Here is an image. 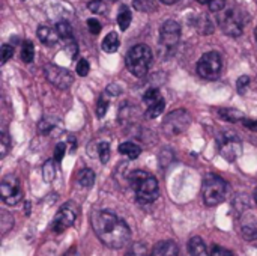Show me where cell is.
Wrapping results in <instances>:
<instances>
[{
    "label": "cell",
    "mask_w": 257,
    "mask_h": 256,
    "mask_svg": "<svg viewBox=\"0 0 257 256\" xmlns=\"http://www.w3.org/2000/svg\"><path fill=\"white\" fill-rule=\"evenodd\" d=\"M77 181L81 187H92L95 183V172L92 169H81L77 175Z\"/></svg>",
    "instance_id": "cell-21"
},
{
    "label": "cell",
    "mask_w": 257,
    "mask_h": 256,
    "mask_svg": "<svg viewBox=\"0 0 257 256\" xmlns=\"http://www.w3.org/2000/svg\"><path fill=\"white\" fill-rule=\"evenodd\" d=\"M63 256H77V249H75V247L68 249V252H66Z\"/></svg>",
    "instance_id": "cell-44"
},
{
    "label": "cell",
    "mask_w": 257,
    "mask_h": 256,
    "mask_svg": "<svg viewBox=\"0 0 257 256\" xmlns=\"http://www.w3.org/2000/svg\"><path fill=\"white\" fill-rule=\"evenodd\" d=\"M98 155H99L102 164L108 163V160H110V145H108V142H101L99 143V146H98Z\"/></svg>",
    "instance_id": "cell-33"
},
{
    "label": "cell",
    "mask_w": 257,
    "mask_h": 256,
    "mask_svg": "<svg viewBox=\"0 0 257 256\" xmlns=\"http://www.w3.org/2000/svg\"><path fill=\"white\" fill-rule=\"evenodd\" d=\"M131 20H133L131 11H130V8H128V6H125V5H123V6L120 8V11H119V15H117V24H119V27H120V30H122V32H125V30L130 27Z\"/></svg>",
    "instance_id": "cell-22"
},
{
    "label": "cell",
    "mask_w": 257,
    "mask_h": 256,
    "mask_svg": "<svg viewBox=\"0 0 257 256\" xmlns=\"http://www.w3.org/2000/svg\"><path fill=\"white\" fill-rule=\"evenodd\" d=\"M188 249L191 256H211L206 252V244L200 237H193L188 241Z\"/></svg>",
    "instance_id": "cell-17"
},
{
    "label": "cell",
    "mask_w": 257,
    "mask_h": 256,
    "mask_svg": "<svg viewBox=\"0 0 257 256\" xmlns=\"http://www.w3.org/2000/svg\"><path fill=\"white\" fill-rule=\"evenodd\" d=\"M126 256H151L148 253V247L143 243H134Z\"/></svg>",
    "instance_id": "cell-34"
},
{
    "label": "cell",
    "mask_w": 257,
    "mask_h": 256,
    "mask_svg": "<svg viewBox=\"0 0 257 256\" xmlns=\"http://www.w3.org/2000/svg\"><path fill=\"white\" fill-rule=\"evenodd\" d=\"M202 5H206L212 12H221L226 6V0H197Z\"/></svg>",
    "instance_id": "cell-31"
},
{
    "label": "cell",
    "mask_w": 257,
    "mask_h": 256,
    "mask_svg": "<svg viewBox=\"0 0 257 256\" xmlns=\"http://www.w3.org/2000/svg\"><path fill=\"white\" fill-rule=\"evenodd\" d=\"M119 45H120V41H119V36H117L116 32H110L104 38V41H102V50L105 53H114V51H117Z\"/></svg>",
    "instance_id": "cell-19"
},
{
    "label": "cell",
    "mask_w": 257,
    "mask_h": 256,
    "mask_svg": "<svg viewBox=\"0 0 257 256\" xmlns=\"http://www.w3.org/2000/svg\"><path fill=\"white\" fill-rule=\"evenodd\" d=\"M254 201H256V204H257V189H256V192H254Z\"/></svg>",
    "instance_id": "cell-46"
},
{
    "label": "cell",
    "mask_w": 257,
    "mask_h": 256,
    "mask_svg": "<svg viewBox=\"0 0 257 256\" xmlns=\"http://www.w3.org/2000/svg\"><path fill=\"white\" fill-rule=\"evenodd\" d=\"M11 148V139L6 133H2V139H0V157L5 158L8 151Z\"/></svg>",
    "instance_id": "cell-35"
},
{
    "label": "cell",
    "mask_w": 257,
    "mask_h": 256,
    "mask_svg": "<svg viewBox=\"0 0 257 256\" xmlns=\"http://www.w3.org/2000/svg\"><path fill=\"white\" fill-rule=\"evenodd\" d=\"M191 124V116L185 109H176L170 112L163 121V131L167 136L182 134Z\"/></svg>",
    "instance_id": "cell-7"
},
{
    "label": "cell",
    "mask_w": 257,
    "mask_h": 256,
    "mask_svg": "<svg viewBox=\"0 0 257 256\" xmlns=\"http://www.w3.org/2000/svg\"><path fill=\"white\" fill-rule=\"evenodd\" d=\"M108 95H113V97H116V95H119L120 92H122V89L117 86V84H110L108 88H107V91H105Z\"/></svg>",
    "instance_id": "cell-42"
},
{
    "label": "cell",
    "mask_w": 257,
    "mask_h": 256,
    "mask_svg": "<svg viewBox=\"0 0 257 256\" xmlns=\"http://www.w3.org/2000/svg\"><path fill=\"white\" fill-rule=\"evenodd\" d=\"M63 50L66 51V54H68L71 59H74V57L77 56V53H78V47H77L75 39H74V38L65 39V41H63Z\"/></svg>",
    "instance_id": "cell-32"
},
{
    "label": "cell",
    "mask_w": 257,
    "mask_h": 256,
    "mask_svg": "<svg viewBox=\"0 0 257 256\" xmlns=\"http://www.w3.org/2000/svg\"><path fill=\"white\" fill-rule=\"evenodd\" d=\"M44 72H45L47 80L59 89H68L74 83V77H72L71 71H68L66 68L57 66L54 63L45 65Z\"/></svg>",
    "instance_id": "cell-12"
},
{
    "label": "cell",
    "mask_w": 257,
    "mask_h": 256,
    "mask_svg": "<svg viewBox=\"0 0 257 256\" xmlns=\"http://www.w3.org/2000/svg\"><path fill=\"white\" fill-rule=\"evenodd\" d=\"M111 2H114V0H111Z\"/></svg>",
    "instance_id": "cell-48"
},
{
    "label": "cell",
    "mask_w": 257,
    "mask_h": 256,
    "mask_svg": "<svg viewBox=\"0 0 257 256\" xmlns=\"http://www.w3.org/2000/svg\"><path fill=\"white\" fill-rule=\"evenodd\" d=\"M75 71H77V74H78V75L86 77V75L89 74V71H90V65H89V62H87L86 59H80V60H78V63H77Z\"/></svg>",
    "instance_id": "cell-36"
},
{
    "label": "cell",
    "mask_w": 257,
    "mask_h": 256,
    "mask_svg": "<svg viewBox=\"0 0 257 256\" xmlns=\"http://www.w3.org/2000/svg\"><path fill=\"white\" fill-rule=\"evenodd\" d=\"M87 8L93 14H102L104 15L108 12V6H107L105 0H92V2H89Z\"/></svg>",
    "instance_id": "cell-26"
},
{
    "label": "cell",
    "mask_w": 257,
    "mask_h": 256,
    "mask_svg": "<svg viewBox=\"0 0 257 256\" xmlns=\"http://www.w3.org/2000/svg\"><path fill=\"white\" fill-rule=\"evenodd\" d=\"M119 154L128 157L130 160H134L142 154V148L139 145L133 143V142H125V143H122L119 146Z\"/></svg>",
    "instance_id": "cell-18"
},
{
    "label": "cell",
    "mask_w": 257,
    "mask_h": 256,
    "mask_svg": "<svg viewBox=\"0 0 257 256\" xmlns=\"http://www.w3.org/2000/svg\"><path fill=\"white\" fill-rule=\"evenodd\" d=\"M179 255V249L176 246L175 241H160L154 250L151 256H178Z\"/></svg>",
    "instance_id": "cell-16"
},
{
    "label": "cell",
    "mask_w": 257,
    "mask_h": 256,
    "mask_svg": "<svg viewBox=\"0 0 257 256\" xmlns=\"http://www.w3.org/2000/svg\"><path fill=\"white\" fill-rule=\"evenodd\" d=\"M181 39V24L175 20H167L160 30V45L161 48L170 54L179 44Z\"/></svg>",
    "instance_id": "cell-9"
},
{
    "label": "cell",
    "mask_w": 257,
    "mask_h": 256,
    "mask_svg": "<svg viewBox=\"0 0 257 256\" xmlns=\"http://www.w3.org/2000/svg\"><path fill=\"white\" fill-rule=\"evenodd\" d=\"M0 196L6 205H17L23 199L20 180L14 175H6L0 183Z\"/></svg>",
    "instance_id": "cell-11"
},
{
    "label": "cell",
    "mask_w": 257,
    "mask_h": 256,
    "mask_svg": "<svg viewBox=\"0 0 257 256\" xmlns=\"http://www.w3.org/2000/svg\"><path fill=\"white\" fill-rule=\"evenodd\" d=\"M227 192H229V186L221 177L206 175L203 178L202 196H203V202L208 207H217L221 202H224V199L227 198Z\"/></svg>",
    "instance_id": "cell-4"
},
{
    "label": "cell",
    "mask_w": 257,
    "mask_h": 256,
    "mask_svg": "<svg viewBox=\"0 0 257 256\" xmlns=\"http://www.w3.org/2000/svg\"><path fill=\"white\" fill-rule=\"evenodd\" d=\"M160 2H163L164 5H173V3H176V2H179V0H160Z\"/></svg>",
    "instance_id": "cell-45"
},
{
    "label": "cell",
    "mask_w": 257,
    "mask_h": 256,
    "mask_svg": "<svg viewBox=\"0 0 257 256\" xmlns=\"http://www.w3.org/2000/svg\"><path fill=\"white\" fill-rule=\"evenodd\" d=\"M143 101H145V104H146V107H148L146 116L151 118V119L158 118V116L163 113L164 107H166V101H164L161 92H160L157 88L148 89V91L145 92V95H143Z\"/></svg>",
    "instance_id": "cell-13"
},
{
    "label": "cell",
    "mask_w": 257,
    "mask_h": 256,
    "mask_svg": "<svg viewBox=\"0 0 257 256\" xmlns=\"http://www.w3.org/2000/svg\"><path fill=\"white\" fill-rule=\"evenodd\" d=\"M42 177L45 180V183H51L56 177V167H54V160H48L45 164H44V169H42Z\"/></svg>",
    "instance_id": "cell-27"
},
{
    "label": "cell",
    "mask_w": 257,
    "mask_h": 256,
    "mask_svg": "<svg viewBox=\"0 0 257 256\" xmlns=\"http://www.w3.org/2000/svg\"><path fill=\"white\" fill-rule=\"evenodd\" d=\"M242 124H244V127H247L248 130H253V131H257V121H251V119H244L242 121Z\"/></svg>",
    "instance_id": "cell-43"
},
{
    "label": "cell",
    "mask_w": 257,
    "mask_h": 256,
    "mask_svg": "<svg viewBox=\"0 0 257 256\" xmlns=\"http://www.w3.org/2000/svg\"><path fill=\"white\" fill-rule=\"evenodd\" d=\"M87 27H89V32L92 35H98L101 32V29H102L101 23L98 20H95V18H89L87 20Z\"/></svg>",
    "instance_id": "cell-38"
},
{
    "label": "cell",
    "mask_w": 257,
    "mask_h": 256,
    "mask_svg": "<svg viewBox=\"0 0 257 256\" xmlns=\"http://www.w3.org/2000/svg\"><path fill=\"white\" fill-rule=\"evenodd\" d=\"M241 234L245 240H257V216L245 214L241 219Z\"/></svg>",
    "instance_id": "cell-14"
},
{
    "label": "cell",
    "mask_w": 257,
    "mask_h": 256,
    "mask_svg": "<svg viewBox=\"0 0 257 256\" xmlns=\"http://www.w3.org/2000/svg\"><path fill=\"white\" fill-rule=\"evenodd\" d=\"M254 35H256V42H257V27H256V33H254Z\"/></svg>",
    "instance_id": "cell-47"
},
{
    "label": "cell",
    "mask_w": 257,
    "mask_h": 256,
    "mask_svg": "<svg viewBox=\"0 0 257 256\" xmlns=\"http://www.w3.org/2000/svg\"><path fill=\"white\" fill-rule=\"evenodd\" d=\"M12 226H14V217L9 213L2 211L0 213V229H2V232L6 234Z\"/></svg>",
    "instance_id": "cell-28"
},
{
    "label": "cell",
    "mask_w": 257,
    "mask_h": 256,
    "mask_svg": "<svg viewBox=\"0 0 257 256\" xmlns=\"http://www.w3.org/2000/svg\"><path fill=\"white\" fill-rule=\"evenodd\" d=\"M221 68H223V60L217 51L205 53L197 62V72L202 78L206 80L218 78L221 74Z\"/></svg>",
    "instance_id": "cell-8"
},
{
    "label": "cell",
    "mask_w": 257,
    "mask_h": 256,
    "mask_svg": "<svg viewBox=\"0 0 257 256\" xmlns=\"http://www.w3.org/2000/svg\"><path fill=\"white\" fill-rule=\"evenodd\" d=\"M196 26H197L199 32L203 33V35H211L214 32V26H212V23H211L208 15H202L200 20L196 21Z\"/></svg>",
    "instance_id": "cell-24"
},
{
    "label": "cell",
    "mask_w": 257,
    "mask_h": 256,
    "mask_svg": "<svg viewBox=\"0 0 257 256\" xmlns=\"http://www.w3.org/2000/svg\"><path fill=\"white\" fill-rule=\"evenodd\" d=\"M12 56H14V47L9 44H3L2 45V63H6Z\"/></svg>",
    "instance_id": "cell-37"
},
{
    "label": "cell",
    "mask_w": 257,
    "mask_h": 256,
    "mask_svg": "<svg viewBox=\"0 0 257 256\" xmlns=\"http://www.w3.org/2000/svg\"><path fill=\"white\" fill-rule=\"evenodd\" d=\"M218 115L224 119V121H229V122H238V121H244L245 116L242 112L236 110V109H220L218 110Z\"/></svg>",
    "instance_id": "cell-20"
},
{
    "label": "cell",
    "mask_w": 257,
    "mask_h": 256,
    "mask_svg": "<svg viewBox=\"0 0 257 256\" xmlns=\"http://www.w3.org/2000/svg\"><path fill=\"white\" fill-rule=\"evenodd\" d=\"M21 59H23V62H26V63L33 62V59H35V47H33L32 41H24V42H23Z\"/></svg>",
    "instance_id": "cell-23"
},
{
    "label": "cell",
    "mask_w": 257,
    "mask_h": 256,
    "mask_svg": "<svg viewBox=\"0 0 257 256\" xmlns=\"http://www.w3.org/2000/svg\"><path fill=\"white\" fill-rule=\"evenodd\" d=\"M211 256H235L232 250L229 249H224L221 246H214L212 250H211Z\"/></svg>",
    "instance_id": "cell-41"
},
{
    "label": "cell",
    "mask_w": 257,
    "mask_h": 256,
    "mask_svg": "<svg viewBox=\"0 0 257 256\" xmlns=\"http://www.w3.org/2000/svg\"><path fill=\"white\" fill-rule=\"evenodd\" d=\"M78 216V207L75 202H66L60 207L57 214L54 216V220L51 223V228L56 234H60L71 228Z\"/></svg>",
    "instance_id": "cell-10"
},
{
    "label": "cell",
    "mask_w": 257,
    "mask_h": 256,
    "mask_svg": "<svg viewBox=\"0 0 257 256\" xmlns=\"http://www.w3.org/2000/svg\"><path fill=\"white\" fill-rule=\"evenodd\" d=\"M38 38H39V41L42 44L50 45V47L56 45L59 42V39H60L59 32L56 29H53V27H48V26H41L38 29Z\"/></svg>",
    "instance_id": "cell-15"
},
{
    "label": "cell",
    "mask_w": 257,
    "mask_h": 256,
    "mask_svg": "<svg viewBox=\"0 0 257 256\" xmlns=\"http://www.w3.org/2000/svg\"><path fill=\"white\" fill-rule=\"evenodd\" d=\"M125 63L133 75L145 77L152 63V50L146 44H137L126 53Z\"/></svg>",
    "instance_id": "cell-3"
},
{
    "label": "cell",
    "mask_w": 257,
    "mask_h": 256,
    "mask_svg": "<svg viewBox=\"0 0 257 256\" xmlns=\"http://www.w3.org/2000/svg\"><path fill=\"white\" fill-rule=\"evenodd\" d=\"M133 6L140 12H152L155 9V3L152 0H133Z\"/></svg>",
    "instance_id": "cell-29"
},
{
    "label": "cell",
    "mask_w": 257,
    "mask_h": 256,
    "mask_svg": "<svg viewBox=\"0 0 257 256\" xmlns=\"http://www.w3.org/2000/svg\"><path fill=\"white\" fill-rule=\"evenodd\" d=\"M218 26L229 36H241L244 32L245 20L242 11L236 8H226L218 14Z\"/></svg>",
    "instance_id": "cell-6"
},
{
    "label": "cell",
    "mask_w": 257,
    "mask_h": 256,
    "mask_svg": "<svg viewBox=\"0 0 257 256\" xmlns=\"http://www.w3.org/2000/svg\"><path fill=\"white\" fill-rule=\"evenodd\" d=\"M215 140H217L218 152L226 161L233 163L242 155V142L235 133L221 131V133L217 134Z\"/></svg>",
    "instance_id": "cell-5"
},
{
    "label": "cell",
    "mask_w": 257,
    "mask_h": 256,
    "mask_svg": "<svg viewBox=\"0 0 257 256\" xmlns=\"http://www.w3.org/2000/svg\"><path fill=\"white\" fill-rule=\"evenodd\" d=\"M65 152H66V145L65 143H57L56 149H54V161L60 163L62 158L65 157Z\"/></svg>",
    "instance_id": "cell-39"
},
{
    "label": "cell",
    "mask_w": 257,
    "mask_h": 256,
    "mask_svg": "<svg viewBox=\"0 0 257 256\" xmlns=\"http://www.w3.org/2000/svg\"><path fill=\"white\" fill-rule=\"evenodd\" d=\"M56 30L59 32V36H60L62 41L74 38V35H72V27H71V24H69L68 21H60V23H57Z\"/></svg>",
    "instance_id": "cell-25"
},
{
    "label": "cell",
    "mask_w": 257,
    "mask_h": 256,
    "mask_svg": "<svg viewBox=\"0 0 257 256\" xmlns=\"http://www.w3.org/2000/svg\"><path fill=\"white\" fill-rule=\"evenodd\" d=\"M108 106H110V101L105 95H101L96 101V116L98 118H104V115L107 113L108 110Z\"/></svg>",
    "instance_id": "cell-30"
},
{
    "label": "cell",
    "mask_w": 257,
    "mask_h": 256,
    "mask_svg": "<svg viewBox=\"0 0 257 256\" xmlns=\"http://www.w3.org/2000/svg\"><path fill=\"white\" fill-rule=\"evenodd\" d=\"M92 228L99 241L110 249H122L131 240V229L125 220L108 211H95Z\"/></svg>",
    "instance_id": "cell-1"
},
{
    "label": "cell",
    "mask_w": 257,
    "mask_h": 256,
    "mask_svg": "<svg viewBox=\"0 0 257 256\" xmlns=\"http://www.w3.org/2000/svg\"><path fill=\"white\" fill-rule=\"evenodd\" d=\"M250 84V77L248 75H241L236 81V88H238V92L239 94H244L247 86Z\"/></svg>",
    "instance_id": "cell-40"
},
{
    "label": "cell",
    "mask_w": 257,
    "mask_h": 256,
    "mask_svg": "<svg viewBox=\"0 0 257 256\" xmlns=\"http://www.w3.org/2000/svg\"><path fill=\"white\" fill-rule=\"evenodd\" d=\"M130 184L136 192V198L140 204H152L160 195V186L154 175L146 170H134L130 175Z\"/></svg>",
    "instance_id": "cell-2"
}]
</instances>
